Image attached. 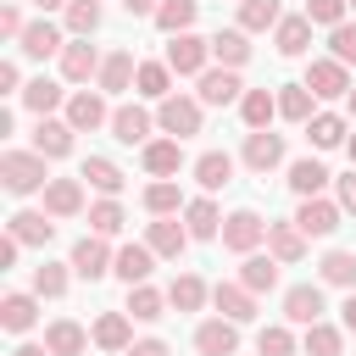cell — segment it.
I'll return each instance as SVG.
<instances>
[{"label": "cell", "instance_id": "cell-18", "mask_svg": "<svg viewBox=\"0 0 356 356\" xmlns=\"http://www.w3.org/2000/svg\"><path fill=\"white\" fill-rule=\"evenodd\" d=\"M145 245H150L156 256H167V261H178V256H184V245H189V228H178L172 217H156V222L145 228Z\"/></svg>", "mask_w": 356, "mask_h": 356}, {"label": "cell", "instance_id": "cell-1", "mask_svg": "<svg viewBox=\"0 0 356 356\" xmlns=\"http://www.w3.org/2000/svg\"><path fill=\"white\" fill-rule=\"evenodd\" d=\"M44 161H50V156H39V150H6V156H0V184H6L11 195H33V189L50 184Z\"/></svg>", "mask_w": 356, "mask_h": 356}, {"label": "cell", "instance_id": "cell-16", "mask_svg": "<svg viewBox=\"0 0 356 356\" xmlns=\"http://www.w3.org/2000/svg\"><path fill=\"white\" fill-rule=\"evenodd\" d=\"M195 184H200L206 195L228 189V184H234V156H228V150H206V156L195 161Z\"/></svg>", "mask_w": 356, "mask_h": 356}, {"label": "cell", "instance_id": "cell-28", "mask_svg": "<svg viewBox=\"0 0 356 356\" xmlns=\"http://www.w3.org/2000/svg\"><path fill=\"white\" fill-rule=\"evenodd\" d=\"M211 56H217L222 67H245V61H250V33H245V28H217V33H211Z\"/></svg>", "mask_w": 356, "mask_h": 356}, {"label": "cell", "instance_id": "cell-19", "mask_svg": "<svg viewBox=\"0 0 356 356\" xmlns=\"http://www.w3.org/2000/svg\"><path fill=\"white\" fill-rule=\"evenodd\" d=\"M267 250H273L284 267H295V261L306 256V234H300V222H267Z\"/></svg>", "mask_w": 356, "mask_h": 356}, {"label": "cell", "instance_id": "cell-4", "mask_svg": "<svg viewBox=\"0 0 356 356\" xmlns=\"http://www.w3.org/2000/svg\"><path fill=\"white\" fill-rule=\"evenodd\" d=\"M261 239H267V222H261L250 206H239V211H228V217H222V245H228V250L250 256Z\"/></svg>", "mask_w": 356, "mask_h": 356}, {"label": "cell", "instance_id": "cell-21", "mask_svg": "<svg viewBox=\"0 0 356 356\" xmlns=\"http://www.w3.org/2000/svg\"><path fill=\"white\" fill-rule=\"evenodd\" d=\"M89 339H95L100 350H128V345H134L128 312H100V317H95V328H89Z\"/></svg>", "mask_w": 356, "mask_h": 356}, {"label": "cell", "instance_id": "cell-47", "mask_svg": "<svg viewBox=\"0 0 356 356\" xmlns=\"http://www.w3.org/2000/svg\"><path fill=\"white\" fill-rule=\"evenodd\" d=\"M195 0H161V11H156V28L161 33H189V22H195Z\"/></svg>", "mask_w": 356, "mask_h": 356}, {"label": "cell", "instance_id": "cell-13", "mask_svg": "<svg viewBox=\"0 0 356 356\" xmlns=\"http://www.w3.org/2000/svg\"><path fill=\"white\" fill-rule=\"evenodd\" d=\"M278 161H284V139L267 134V128H250V134H245V167H250V172H273Z\"/></svg>", "mask_w": 356, "mask_h": 356}, {"label": "cell", "instance_id": "cell-59", "mask_svg": "<svg viewBox=\"0 0 356 356\" xmlns=\"http://www.w3.org/2000/svg\"><path fill=\"white\" fill-rule=\"evenodd\" d=\"M339 317H345V328H350V334H356V289H350V295H345V306H339Z\"/></svg>", "mask_w": 356, "mask_h": 356}, {"label": "cell", "instance_id": "cell-22", "mask_svg": "<svg viewBox=\"0 0 356 356\" xmlns=\"http://www.w3.org/2000/svg\"><path fill=\"white\" fill-rule=\"evenodd\" d=\"M273 44H278V56H306L312 50V17L300 11V17H284L278 28H273Z\"/></svg>", "mask_w": 356, "mask_h": 356}, {"label": "cell", "instance_id": "cell-63", "mask_svg": "<svg viewBox=\"0 0 356 356\" xmlns=\"http://www.w3.org/2000/svg\"><path fill=\"white\" fill-rule=\"evenodd\" d=\"M345 106H350V117H356V89H350V95H345Z\"/></svg>", "mask_w": 356, "mask_h": 356}, {"label": "cell", "instance_id": "cell-54", "mask_svg": "<svg viewBox=\"0 0 356 356\" xmlns=\"http://www.w3.org/2000/svg\"><path fill=\"white\" fill-rule=\"evenodd\" d=\"M122 356H172V350H167V339H139V345H128Z\"/></svg>", "mask_w": 356, "mask_h": 356}, {"label": "cell", "instance_id": "cell-25", "mask_svg": "<svg viewBox=\"0 0 356 356\" xmlns=\"http://www.w3.org/2000/svg\"><path fill=\"white\" fill-rule=\"evenodd\" d=\"M184 167V139H150L145 145V172L150 178H172Z\"/></svg>", "mask_w": 356, "mask_h": 356}, {"label": "cell", "instance_id": "cell-8", "mask_svg": "<svg viewBox=\"0 0 356 356\" xmlns=\"http://www.w3.org/2000/svg\"><path fill=\"white\" fill-rule=\"evenodd\" d=\"M284 317H289L295 328L323 323V289H317V284H289V289H284Z\"/></svg>", "mask_w": 356, "mask_h": 356}, {"label": "cell", "instance_id": "cell-60", "mask_svg": "<svg viewBox=\"0 0 356 356\" xmlns=\"http://www.w3.org/2000/svg\"><path fill=\"white\" fill-rule=\"evenodd\" d=\"M11 356H50V345H17Z\"/></svg>", "mask_w": 356, "mask_h": 356}, {"label": "cell", "instance_id": "cell-32", "mask_svg": "<svg viewBox=\"0 0 356 356\" xmlns=\"http://www.w3.org/2000/svg\"><path fill=\"white\" fill-rule=\"evenodd\" d=\"M239 117H245V128H267L278 117V95L273 89H245L239 95Z\"/></svg>", "mask_w": 356, "mask_h": 356}, {"label": "cell", "instance_id": "cell-46", "mask_svg": "<svg viewBox=\"0 0 356 356\" xmlns=\"http://www.w3.org/2000/svg\"><path fill=\"white\" fill-rule=\"evenodd\" d=\"M122 222H128V217H122V206H117V195H106V200H95V206H89V228H95L100 239H111V234H122Z\"/></svg>", "mask_w": 356, "mask_h": 356}, {"label": "cell", "instance_id": "cell-48", "mask_svg": "<svg viewBox=\"0 0 356 356\" xmlns=\"http://www.w3.org/2000/svg\"><path fill=\"white\" fill-rule=\"evenodd\" d=\"M300 345H306V356H339V350H345V334H339L334 323H312Z\"/></svg>", "mask_w": 356, "mask_h": 356}, {"label": "cell", "instance_id": "cell-44", "mask_svg": "<svg viewBox=\"0 0 356 356\" xmlns=\"http://www.w3.org/2000/svg\"><path fill=\"white\" fill-rule=\"evenodd\" d=\"M278 117L312 122V89H306V83H284V89H278Z\"/></svg>", "mask_w": 356, "mask_h": 356}, {"label": "cell", "instance_id": "cell-55", "mask_svg": "<svg viewBox=\"0 0 356 356\" xmlns=\"http://www.w3.org/2000/svg\"><path fill=\"white\" fill-rule=\"evenodd\" d=\"M339 206H345V211H356V167L339 178Z\"/></svg>", "mask_w": 356, "mask_h": 356}, {"label": "cell", "instance_id": "cell-2", "mask_svg": "<svg viewBox=\"0 0 356 356\" xmlns=\"http://www.w3.org/2000/svg\"><path fill=\"white\" fill-rule=\"evenodd\" d=\"M206 56H211V39H200V33H167V67L178 78H200Z\"/></svg>", "mask_w": 356, "mask_h": 356}, {"label": "cell", "instance_id": "cell-10", "mask_svg": "<svg viewBox=\"0 0 356 356\" xmlns=\"http://www.w3.org/2000/svg\"><path fill=\"white\" fill-rule=\"evenodd\" d=\"M100 61H106V56H100L89 39H72V44L61 50V78H67V83H89V78H100Z\"/></svg>", "mask_w": 356, "mask_h": 356}, {"label": "cell", "instance_id": "cell-38", "mask_svg": "<svg viewBox=\"0 0 356 356\" xmlns=\"http://www.w3.org/2000/svg\"><path fill=\"white\" fill-rule=\"evenodd\" d=\"M278 22H284L278 0H239V28H245V33H267V28H278Z\"/></svg>", "mask_w": 356, "mask_h": 356}, {"label": "cell", "instance_id": "cell-15", "mask_svg": "<svg viewBox=\"0 0 356 356\" xmlns=\"http://www.w3.org/2000/svg\"><path fill=\"white\" fill-rule=\"evenodd\" d=\"M134 78H139V61H134V50H111V56L100 61V95H122Z\"/></svg>", "mask_w": 356, "mask_h": 356}, {"label": "cell", "instance_id": "cell-53", "mask_svg": "<svg viewBox=\"0 0 356 356\" xmlns=\"http://www.w3.org/2000/svg\"><path fill=\"white\" fill-rule=\"evenodd\" d=\"M22 28H28V22H22V11H17V6H6V11H0V33H6V39H22Z\"/></svg>", "mask_w": 356, "mask_h": 356}, {"label": "cell", "instance_id": "cell-42", "mask_svg": "<svg viewBox=\"0 0 356 356\" xmlns=\"http://www.w3.org/2000/svg\"><path fill=\"white\" fill-rule=\"evenodd\" d=\"M206 295H211V289H206L195 273H178V278H172V289H167V300H172L178 312H200V306H206Z\"/></svg>", "mask_w": 356, "mask_h": 356}, {"label": "cell", "instance_id": "cell-49", "mask_svg": "<svg viewBox=\"0 0 356 356\" xmlns=\"http://www.w3.org/2000/svg\"><path fill=\"white\" fill-rule=\"evenodd\" d=\"M33 295H39V300H61V295H67V267L39 261V267H33Z\"/></svg>", "mask_w": 356, "mask_h": 356}, {"label": "cell", "instance_id": "cell-12", "mask_svg": "<svg viewBox=\"0 0 356 356\" xmlns=\"http://www.w3.org/2000/svg\"><path fill=\"white\" fill-rule=\"evenodd\" d=\"M17 44H22V56H33V61H44V56H61V50H67V39H61V28H56L50 17H39V22H28Z\"/></svg>", "mask_w": 356, "mask_h": 356}, {"label": "cell", "instance_id": "cell-62", "mask_svg": "<svg viewBox=\"0 0 356 356\" xmlns=\"http://www.w3.org/2000/svg\"><path fill=\"white\" fill-rule=\"evenodd\" d=\"M345 150H350V167H356V134H350V139H345Z\"/></svg>", "mask_w": 356, "mask_h": 356}, {"label": "cell", "instance_id": "cell-3", "mask_svg": "<svg viewBox=\"0 0 356 356\" xmlns=\"http://www.w3.org/2000/svg\"><path fill=\"white\" fill-rule=\"evenodd\" d=\"M156 128L172 134V139L200 134V100H189V95H167V100L156 106Z\"/></svg>", "mask_w": 356, "mask_h": 356}, {"label": "cell", "instance_id": "cell-40", "mask_svg": "<svg viewBox=\"0 0 356 356\" xmlns=\"http://www.w3.org/2000/svg\"><path fill=\"white\" fill-rule=\"evenodd\" d=\"M61 17H67V33H72V39H89V33L100 28V0H67Z\"/></svg>", "mask_w": 356, "mask_h": 356}, {"label": "cell", "instance_id": "cell-6", "mask_svg": "<svg viewBox=\"0 0 356 356\" xmlns=\"http://www.w3.org/2000/svg\"><path fill=\"white\" fill-rule=\"evenodd\" d=\"M339 200H323V195H312V200H300V211H295V222H300V234L306 239H328L334 228H339Z\"/></svg>", "mask_w": 356, "mask_h": 356}, {"label": "cell", "instance_id": "cell-26", "mask_svg": "<svg viewBox=\"0 0 356 356\" xmlns=\"http://www.w3.org/2000/svg\"><path fill=\"white\" fill-rule=\"evenodd\" d=\"M150 267H156V250H150V245H122L117 261H111V273H117L122 284H145Z\"/></svg>", "mask_w": 356, "mask_h": 356}, {"label": "cell", "instance_id": "cell-51", "mask_svg": "<svg viewBox=\"0 0 356 356\" xmlns=\"http://www.w3.org/2000/svg\"><path fill=\"white\" fill-rule=\"evenodd\" d=\"M345 11H350L345 0H306V17H312L317 28H339V22H345Z\"/></svg>", "mask_w": 356, "mask_h": 356}, {"label": "cell", "instance_id": "cell-24", "mask_svg": "<svg viewBox=\"0 0 356 356\" xmlns=\"http://www.w3.org/2000/svg\"><path fill=\"white\" fill-rule=\"evenodd\" d=\"M72 134H78L72 122H56V117H39V128H33V150L56 161V156H67V150H72Z\"/></svg>", "mask_w": 356, "mask_h": 356}, {"label": "cell", "instance_id": "cell-41", "mask_svg": "<svg viewBox=\"0 0 356 356\" xmlns=\"http://www.w3.org/2000/svg\"><path fill=\"white\" fill-rule=\"evenodd\" d=\"M22 106H28L33 117H50V111L61 106V83H50V78H33V83H22Z\"/></svg>", "mask_w": 356, "mask_h": 356}, {"label": "cell", "instance_id": "cell-37", "mask_svg": "<svg viewBox=\"0 0 356 356\" xmlns=\"http://www.w3.org/2000/svg\"><path fill=\"white\" fill-rule=\"evenodd\" d=\"M317 273H323V284H334V289H356V250H328V256L317 261Z\"/></svg>", "mask_w": 356, "mask_h": 356}, {"label": "cell", "instance_id": "cell-5", "mask_svg": "<svg viewBox=\"0 0 356 356\" xmlns=\"http://www.w3.org/2000/svg\"><path fill=\"white\" fill-rule=\"evenodd\" d=\"M306 89H312L317 100H339V95H350L356 83H350L345 61H334V56H328V61H312V67H306Z\"/></svg>", "mask_w": 356, "mask_h": 356}, {"label": "cell", "instance_id": "cell-52", "mask_svg": "<svg viewBox=\"0 0 356 356\" xmlns=\"http://www.w3.org/2000/svg\"><path fill=\"white\" fill-rule=\"evenodd\" d=\"M328 50H334V61H356V22H339V28H328Z\"/></svg>", "mask_w": 356, "mask_h": 356}, {"label": "cell", "instance_id": "cell-27", "mask_svg": "<svg viewBox=\"0 0 356 356\" xmlns=\"http://www.w3.org/2000/svg\"><path fill=\"white\" fill-rule=\"evenodd\" d=\"M278 267H284V261H278L273 250H267V256H256V250H250V256H245V267H239V284H245V289H256V295H267V289H278Z\"/></svg>", "mask_w": 356, "mask_h": 356}, {"label": "cell", "instance_id": "cell-36", "mask_svg": "<svg viewBox=\"0 0 356 356\" xmlns=\"http://www.w3.org/2000/svg\"><path fill=\"white\" fill-rule=\"evenodd\" d=\"M345 134H350V128H345V117H339V111H317V117L306 122V139H312L317 150H334V145H345Z\"/></svg>", "mask_w": 356, "mask_h": 356}, {"label": "cell", "instance_id": "cell-50", "mask_svg": "<svg viewBox=\"0 0 356 356\" xmlns=\"http://www.w3.org/2000/svg\"><path fill=\"white\" fill-rule=\"evenodd\" d=\"M256 356H295V334H289L284 323L261 328V334H256Z\"/></svg>", "mask_w": 356, "mask_h": 356}, {"label": "cell", "instance_id": "cell-56", "mask_svg": "<svg viewBox=\"0 0 356 356\" xmlns=\"http://www.w3.org/2000/svg\"><path fill=\"white\" fill-rule=\"evenodd\" d=\"M0 89H6V95H22V83H17V61H0Z\"/></svg>", "mask_w": 356, "mask_h": 356}, {"label": "cell", "instance_id": "cell-34", "mask_svg": "<svg viewBox=\"0 0 356 356\" xmlns=\"http://www.w3.org/2000/svg\"><path fill=\"white\" fill-rule=\"evenodd\" d=\"M33 323H39V300H33V295H6V300H0V328L28 334Z\"/></svg>", "mask_w": 356, "mask_h": 356}, {"label": "cell", "instance_id": "cell-30", "mask_svg": "<svg viewBox=\"0 0 356 356\" xmlns=\"http://www.w3.org/2000/svg\"><path fill=\"white\" fill-rule=\"evenodd\" d=\"M6 234H17L22 245H50L56 239V222H50V211H17L6 222Z\"/></svg>", "mask_w": 356, "mask_h": 356}, {"label": "cell", "instance_id": "cell-43", "mask_svg": "<svg viewBox=\"0 0 356 356\" xmlns=\"http://www.w3.org/2000/svg\"><path fill=\"white\" fill-rule=\"evenodd\" d=\"M161 306H167V295H161V289H150V284H128V317L156 323V317H161Z\"/></svg>", "mask_w": 356, "mask_h": 356}, {"label": "cell", "instance_id": "cell-20", "mask_svg": "<svg viewBox=\"0 0 356 356\" xmlns=\"http://www.w3.org/2000/svg\"><path fill=\"white\" fill-rule=\"evenodd\" d=\"M211 306H217L222 317H234V323H250V317H256V289H245V284H217V289H211Z\"/></svg>", "mask_w": 356, "mask_h": 356}, {"label": "cell", "instance_id": "cell-14", "mask_svg": "<svg viewBox=\"0 0 356 356\" xmlns=\"http://www.w3.org/2000/svg\"><path fill=\"white\" fill-rule=\"evenodd\" d=\"M150 128H156V117H150L145 106H117V111H111V134H117L122 145H150Z\"/></svg>", "mask_w": 356, "mask_h": 356}, {"label": "cell", "instance_id": "cell-39", "mask_svg": "<svg viewBox=\"0 0 356 356\" xmlns=\"http://www.w3.org/2000/svg\"><path fill=\"white\" fill-rule=\"evenodd\" d=\"M184 206H189V200L178 195L172 178H156V184L145 189V211H150V217H172V211H184Z\"/></svg>", "mask_w": 356, "mask_h": 356}, {"label": "cell", "instance_id": "cell-33", "mask_svg": "<svg viewBox=\"0 0 356 356\" xmlns=\"http://www.w3.org/2000/svg\"><path fill=\"white\" fill-rule=\"evenodd\" d=\"M323 184H328V167H323V161H312V156H300V161H289V189H295L300 200H312V195H323Z\"/></svg>", "mask_w": 356, "mask_h": 356}, {"label": "cell", "instance_id": "cell-64", "mask_svg": "<svg viewBox=\"0 0 356 356\" xmlns=\"http://www.w3.org/2000/svg\"><path fill=\"white\" fill-rule=\"evenodd\" d=\"M345 6H350V11H356V0H345Z\"/></svg>", "mask_w": 356, "mask_h": 356}, {"label": "cell", "instance_id": "cell-17", "mask_svg": "<svg viewBox=\"0 0 356 356\" xmlns=\"http://www.w3.org/2000/svg\"><path fill=\"white\" fill-rule=\"evenodd\" d=\"M44 211L50 217H78L83 211V184L78 178H50L44 184Z\"/></svg>", "mask_w": 356, "mask_h": 356}, {"label": "cell", "instance_id": "cell-23", "mask_svg": "<svg viewBox=\"0 0 356 356\" xmlns=\"http://www.w3.org/2000/svg\"><path fill=\"white\" fill-rule=\"evenodd\" d=\"M67 122H72L78 134H95V128H100V122H111V117H106V100H100L95 89H83V95H72V100H67Z\"/></svg>", "mask_w": 356, "mask_h": 356}, {"label": "cell", "instance_id": "cell-57", "mask_svg": "<svg viewBox=\"0 0 356 356\" xmlns=\"http://www.w3.org/2000/svg\"><path fill=\"white\" fill-rule=\"evenodd\" d=\"M17 250H22V239L6 234V239H0V267H17Z\"/></svg>", "mask_w": 356, "mask_h": 356}, {"label": "cell", "instance_id": "cell-61", "mask_svg": "<svg viewBox=\"0 0 356 356\" xmlns=\"http://www.w3.org/2000/svg\"><path fill=\"white\" fill-rule=\"evenodd\" d=\"M33 6H39V17H44V11H56V6H67V0H33Z\"/></svg>", "mask_w": 356, "mask_h": 356}, {"label": "cell", "instance_id": "cell-58", "mask_svg": "<svg viewBox=\"0 0 356 356\" xmlns=\"http://www.w3.org/2000/svg\"><path fill=\"white\" fill-rule=\"evenodd\" d=\"M122 11H128V17H156L161 0H122Z\"/></svg>", "mask_w": 356, "mask_h": 356}, {"label": "cell", "instance_id": "cell-11", "mask_svg": "<svg viewBox=\"0 0 356 356\" xmlns=\"http://www.w3.org/2000/svg\"><path fill=\"white\" fill-rule=\"evenodd\" d=\"M239 95H245V83H239L234 67H206L200 72V106H234Z\"/></svg>", "mask_w": 356, "mask_h": 356}, {"label": "cell", "instance_id": "cell-29", "mask_svg": "<svg viewBox=\"0 0 356 356\" xmlns=\"http://www.w3.org/2000/svg\"><path fill=\"white\" fill-rule=\"evenodd\" d=\"M184 228H189V239H217V234H222V211L200 195V200L184 206Z\"/></svg>", "mask_w": 356, "mask_h": 356}, {"label": "cell", "instance_id": "cell-9", "mask_svg": "<svg viewBox=\"0 0 356 356\" xmlns=\"http://www.w3.org/2000/svg\"><path fill=\"white\" fill-rule=\"evenodd\" d=\"M195 350H200V356H234V350H239V323H234V317L200 323V328H195Z\"/></svg>", "mask_w": 356, "mask_h": 356}, {"label": "cell", "instance_id": "cell-31", "mask_svg": "<svg viewBox=\"0 0 356 356\" xmlns=\"http://www.w3.org/2000/svg\"><path fill=\"white\" fill-rule=\"evenodd\" d=\"M44 345H50V356H83V345H89V334L72 323V317H56L50 328H44Z\"/></svg>", "mask_w": 356, "mask_h": 356}, {"label": "cell", "instance_id": "cell-7", "mask_svg": "<svg viewBox=\"0 0 356 356\" xmlns=\"http://www.w3.org/2000/svg\"><path fill=\"white\" fill-rule=\"evenodd\" d=\"M111 261H117V256L106 250V239H100V234H83V239L72 245V273H78V278H89V284H95V278H106V273H111Z\"/></svg>", "mask_w": 356, "mask_h": 356}, {"label": "cell", "instance_id": "cell-45", "mask_svg": "<svg viewBox=\"0 0 356 356\" xmlns=\"http://www.w3.org/2000/svg\"><path fill=\"white\" fill-rule=\"evenodd\" d=\"M78 178H89L100 195H117V189H122V172H117V161H106V156H89V161L78 167Z\"/></svg>", "mask_w": 356, "mask_h": 356}, {"label": "cell", "instance_id": "cell-35", "mask_svg": "<svg viewBox=\"0 0 356 356\" xmlns=\"http://www.w3.org/2000/svg\"><path fill=\"white\" fill-rule=\"evenodd\" d=\"M134 89H139L145 100H167V95H172V67H167V61H139Z\"/></svg>", "mask_w": 356, "mask_h": 356}]
</instances>
